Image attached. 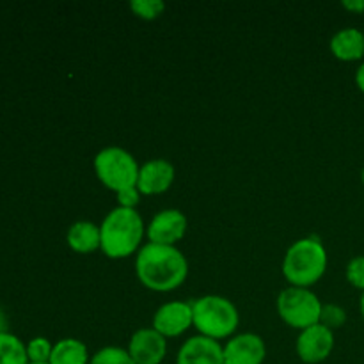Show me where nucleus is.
Segmentation results:
<instances>
[{"label":"nucleus","instance_id":"obj_15","mask_svg":"<svg viewBox=\"0 0 364 364\" xmlns=\"http://www.w3.org/2000/svg\"><path fill=\"white\" fill-rule=\"evenodd\" d=\"M66 242L75 252L91 255L102 247V235L98 224L91 220H77L70 226L66 235Z\"/></svg>","mask_w":364,"mask_h":364},{"label":"nucleus","instance_id":"obj_12","mask_svg":"<svg viewBox=\"0 0 364 364\" xmlns=\"http://www.w3.org/2000/svg\"><path fill=\"white\" fill-rule=\"evenodd\" d=\"M174 166L166 159H151L139 169L137 188L142 196H155L169 191L174 181Z\"/></svg>","mask_w":364,"mask_h":364},{"label":"nucleus","instance_id":"obj_13","mask_svg":"<svg viewBox=\"0 0 364 364\" xmlns=\"http://www.w3.org/2000/svg\"><path fill=\"white\" fill-rule=\"evenodd\" d=\"M176 364H224V347L217 340L198 334L181 345Z\"/></svg>","mask_w":364,"mask_h":364},{"label":"nucleus","instance_id":"obj_26","mask_svg":"<svg viewBox=\"0 0 364 364\" xmlns=\"http://www.w3.org/2000/svg\"><path fill=\"white\" fill-rule=\"evenodd\" d=\"M361 315H363V318H364V291H363V295H361Z\"/></svg>","mask_w":364,"mask_h":364},{"label":"nucleus","instance_id":"obj_21","mask_svg":"<svg viewBox=\"0 0 364 364\" xmlns=\"http://www.w3.org/2000/svg\"><path fill=\"white\" fill-rule=\"evenodd\" d=\"M347 322V311H345L341 306L333 304V302H327L322 306V313H320V323H323L326 327H329L331 331L341 329Z\"/></svg>","mask_w":364,"mask_h":364},{"label":"nucleus","instance_id":"obj_27","mask_svg":"<svg viewBox=\"0 0 364 364\" xmlns=\"http://www.w3.org/2000/svg\"><path fill=\"white\" fill-rule=\"evenodd\" d=\"M361 181L364 183V167H363V171H361Z\"/></svg>","mask_w":364,"mask_h":364},{"label":"nucleus","instance_id":"obj_20","mask_svg":"<svg viewBox=\"0 0 364 364\" xmlns=\"http://www.w3.org/2000/svg\"><path fill=\"white\" fill-rule=\"evenodd\" d=\"M53 345L46 338L38 336L32 338L27 343V358L28 363H50L52 358Z\"/></svg>","mask_w":364,"mask_h":364},{"label":"nucleus","instance_id":"obj_11","mask_svg":"<svg viewBox=\"0 0 364 364\" xmlns=\"http://www.w3.org/2000/svg\"><path fill=\"white\" fill-rule=\"evenodd\" d=\"M265 355V341L255 333L237 334L224 345V364H263Z\"/></svg>","mask_w":364,"mask_h":364},{"label":"nucleus","instance_id":"obj_8","mask_svg":"<svg viewBox=\"0 0 364 364\" xmlns=\"http://www.w3.org/2000/svg\"><path fill=\"white\" fill-rule=\"evenodd\" d=\"M295 348L302 363L318 364L326 361L334 348V331L320 322L315 323L299 333Z\"/></svg>","mask_w":364,"mask_h":364},{"label":"nucleus","instance_id":"obj_19","mask_svg":"<svg viewBox=\"0 0 364 364\" xmlns=\"http://www.w3.org/2000/svg\"><path fill=\"white\" fill-rule=\"evenodd\" d=\"M130 9L142 20H156L166 11V4L162 0H132Z\"/></svg>","mask_w":364,"mask_h":364},{"label":"nucleus","instance_id":"obj_16","mask_svg":"<svg viewBox=\"0 0 364 364\" xmlns=\"http://www.w3.org/2000/svg\"><path fill=\"white\" fill-rule=\"evenodd\" d=\"M89 350L84 341L77 338H64L53 345L50 364H89Z\"/></svg>","mask_w":364,"mask_h":364},{"label":"nucleus","instance_id":"obj_28","mask_svg":"<svg viewBox=\"0 0 364 364\" xmlns=\"http://www.w3.org/2000/svg\"><path fill=\"white\" fill-rule=\"evenodd\" d=\"M28 364H50V363H28Z\"/></svg>","mask_w":364,"mask_h":364},{"label":"nucleus","instance_id":"obj_7","mask_svg":"<svg viewBox=\"0 0 364 364\" xmlns=\"http://www.w3.org/2000/svg\"><path fill=\"white\" fill-rule=\"evenodd\" d=\"M194 326V309L192 302L171 301L160 306L153 315V329L164 338H176L187 333Z\"/></svg>","mask_w":364,"mask_h":364},{"label":"nucleus","instance_id":"obj_6","mask_svg":"<svg viewBox=\"0 0 364 364\" xmlns=\"http://www.w3.org/2000/svg\"><path fill=\"white\" fill-rule=\"evenodd\" d=\"M277 313L290 327L304 331L320 322L323 302L311 288L288 287L277 295Z\"/></svg>","mask_w":364,"mask_h":364},{"label":"nucleus","instance_id":"obj_17","mask_svg":"<svg viewBox=\"0 0 364 364\" xmlns=\"http://www.w3.org/2000/svg\"><path fill=\"white\" fill-rule=\"evenodd\" d=\"M0 364H28L27 345L11 333H0Z\"/></svg>","mask_w":364,"mask_h":364},{"label":"nucleus","instance_id":"obj_4","mask_svg":"<svg viewBox=\"0 0 364 364\" xmlns=\"http://www.w3.org/2000/svg\"><path fill=\"white\" fill-rule=\"evenodd\" d=\"M194 327L201 336L212 340H224L237 331L240 313L230 299L223 295H203L192 302Z\"/></svg>","mask_w":364,"mask_h":364},{"label":"nucleus","instance_id":"obj_23","mask_svg":"<svg viewBox=\"0 0 364 364\" xmlns=\"http://www.w3.org/2000/svg\"><path fill=\"white\" fill-rule=\"evenodd\" d=\"M141 192H139L137 187H130V188H124V191L116 192V198H117V206L121 208H132V210H137L135 206L139 205L141 201Z\"/></svg>","mask_w":364,"mask_h":364},{"label":"nucleus","instance_id":"obj_1","mask_svg":"<svg viewBox=\"0 0 364 364\" xmlns=\"http://www.w3.org/2000/svg\"><path fill=\"white\" fill-rule=\"evenodd\" d=\"M135 274L141 284L153 291H173L185 283L188 262L176 245L148 244L135 256Z\"/></svg>","mask_w":364,"mask_h":364},{"label":"nucleus","instance_id":"obj_3","mask_svg":"<svg viewBox=\"0 0 364 364\" xmlns=\"http://www.w3.org/2000/svg\"><path fill=\"white\" fill-rule=\"evenodd\" d=\"M327 251L320 238H299L288 247L283 258V276L291 287L311 288L327 270Z\"/></svg>","mask_w":364,"mask_h":364},{"label":"nucleus","instance_id":"obj_10","mask_svg":"<svg viewBox=\"0 0 364 364\" xmlns=\"http://www.w3.org/2000/svg\"><path fill=\"white\" fill-rule=\"evenodd\" d=\"M127 350L135 364H160L167 354V338L153 327H141L132 334Z\"/></svg>","mask_w":364,"mask_h":364},{"label":"nucleus","instance_id":"obj_9","mask_svg":"<svg viewBox=\"0 0 364 364\" xmlns=\"http://www.w3.org/2000/svg\"><path fill=\"white\" fill-rule=\"evenodd\" d=\"M187 217L178 208L160 210L146 226V237L151 244L176 245L187 233Z\"/></svg>","mask_w":364,"mask_h":364},{"label":"nucleus","instance_id":"obj_14","mask_svg":"<svg viewBox=\"0 0 364 364\" xmlns=\"http://www.w3.org/2000/svg\"><path fill=\"white\" fill-rule=\"evenodd\" d=\"M331 52L336 59L350 63L364 57V32L355 27H345L331 38Z\"/></svg>","mask_w":364,"mask_h":364},{"label":"nucleus","instance_id":"obj_22","mask_svg":"<svg viewBox=\"0 0 364 364\" xmlns=\"http://www.w3.org/2000/svg\"><path fill=\"white\" fill-rule=\"evenodd\" d=\"M347 279L352 287L364 291V256H355L348 262Z\"/></svg>","mask_w":364,"mask_h":364},{"label":"nucleus","instance_id":"obj_2","mask_svg":"<svg viewBox=\"0 0 364 364\" xmlns=\"http://www.w3.org/2000/svg\"><path fill=\"white\" fill-rule=\"evenodd\" d=\"M102 235V252L112 259H123L137 255L142 247L146 235L144 220L137 210L117 208L110 210L100 224Z\"/></svg>","mask_w":364,"mask_h":364},{"label":"nucleus","instance_id":"obj_25","mask_svg":"<svg viewBox=\"0 0 364 364\" xmlns=\"http://www.w3.org/2000/svg\"><path fill=\"white\" fill-rule=\"evenodd\" d=\"M355 84L364 92V60L361 63V66L358 68V71H355Z\"/></svg>","mask_w":364,"mask_h":364},{"label":"nucleus","instance_id":"obj_24","mask_svg":"<svg viewBox=\"0 0 364 364\" xmlns=\"http://www.w3.org/2000/svg\"><path fill=\"white\" fill-rule=\"evenodd\" d=\"M341 6L348 11H354V13H364V0H343Z\"/></svg>","mask_w":364,"mask_h":364},{"label":"nucleus","instance_id":"obj_18","mask_svg":"<svg viewBox=\"0 0 364 364\" xmlns=\"http://www.w3.org/2000/svg\"><path fill=\"white\" fill-rule=\"evenodd\" d=\"M89 364H135L127 348L103 347L91 358Z\"/></svg>","mask_w":364,"mask_h":364},{"label":"nucleus","instance_id":"obj_5","mask_svg":"<svg viewBox=\"0 0 364 364\" xmlns=\"http://www.w3.org/2000/svg\"><path fill=\"white\" fill-rule=\"evenodd\" d=\"M95 173L98 180L109 191L119 192L124 188L137 187L139 162L130 151L119 146H107L95 156Z\"/></svg>","mask_w":364,"mask_h":364}]
</instances>
